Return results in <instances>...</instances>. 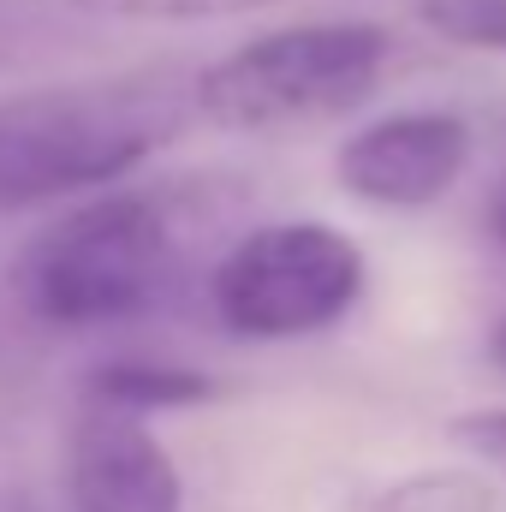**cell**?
<instances>
[{
	"mask_svg": "<svg viewBox=\"0 0 506 512\" xmlns=\"http://www.w3.org/2000/svg\"><path fill=\"white\" fill-rule=\"evenodd\" d=\"M84 18H126V24H191V18H233L286 0H72Z\"/></svg>",
	"mask_w": 506,
	"mask_h": 512,
	"instance_id": "cell-11",
	"label": "cell"
},
{
	"mask_svg": "<svg viewBox=\"0 0 506 512\" xmlns=\"http://www.w3.org/2000/svg\"><path fill=\"white\" fill-rule=\"evenodd\" d=\"M197 120L191 78H108L0 96V221L120 185Z\"/></svg>",
	"mask_w": 506,
	"mask_h": 512,
	"instance_id": "cell-1",
	"label": "cell"
},
{
	"mask_svg": "<svg viewBox=\"0 0 506 512\" xmlns=\"http://www.w3.org/2000/svg\"><path fill=\"white\" fill-rule=\"evenodd\" d=\"M84 399L131 411V417H155V411L209 405L215 376H203L191 364H167V358H108V364H96L84 376Z\"/></svg>",
	"mask_w": 506,
	"mask_h": 512,
	"instance_id": "cell-7",
	"label": "cell"
},
{
	"mask_svg": "<svg viewBox=\"0 0 506 512\" xmlns=\"http://www.w3.org/2000/svg\"><path fill=\"white\" fill-rule=\"evenodd\" d=\"M0 512H36L24 495H12V489H0Z\"/></svg>",
	"mask_w": 506,
	"mask_h": 512,
	"instance_id": "cell-15",
	"label": "cell"
},
{
	"mask_svg": "<svg viewBox=\"0 0 506 512\" xmlns=\"http://www.w3.org/2000/svg\"><path fill=\"white\" fill-rule=\"evenodd\" d=\"M489 364H495V370L506 376V316L495 322V328H489Z\"/></svg>",
	"mask_w": 506,
	"mask_h": 512,
	"instance_id": "cell-14",
	"label": "cell"
},
{
	"mask_svg": "<svg viewBox=\"0 0 506 512\" xmlns=\"http://www.w3.org/2000/svg\"><path fill=\"white\" fill-rule=\"evenodd\" d=\"M370 286L352 233L328 221H268L239 233L209 268V316L221 334L280 346L340 328Z\"/></svg>",
	"mask_w": 506,
	"mask_h": 512,
	"instance_id": "cell-4",
	"label": "cell"
},
{
	"mask_svg": "<svg viewBox=\"0 0 506 512\" xmlns=\"http://www.w3.org/2000/svg\"><path fill=\"white\" fill-rule=\"evenodd\" d=\"M364 512H495V495L477 471H411L370 495Z\"/></svg>",
	"mask_w": 506,
	"mask_h": 512,
	"instance_id": "cell-9",
	"label": "cell"
},
{
	"mask_svg": "<svg viewBox=\"0 0 506 512\" xmlns=\"http://www.w3.org/2000/svg\"><path fill=\"white\" fill-rule=\"evenodd\" d=\"M417 24L453 48L506 54V0H417Z\"/></svg>",
	"mask_w": 506,
	"mask_h": 512,
	"instance_id": "cell-10",
	"label": "cell"
},
{
	"mask_svg": "<svg viewBox=\"0 0 506 512\" xmlns=\"http://www.w3.org/2000/svg\"><path fill=\"white\" fill-rule=\"evenodd\" d=\"M471 167V126L447 108H399L381 114L370 126H358L340 155H334V179L352 203L393 209V215H417L435 209Z\"/></svg>",
	"mask_w": 506,
	"mask_h": 512,
	"instance_id": "cell-5",
	"label": "cell"
},
{
	"mask_svg": "<svg viewBox=\"0 0 506 512\" xmlns=\"http://www.w3.org/2000/svg\"><path fill=\"white\" fill-rule=\"evenodd\" d=\"M447 435H453V441H459L477 465H489L495 477H506V405L453 417V423H447Z\"/></svg>",
	"mask_w": 506,
	"mask_h": 512,
	"instance_id": "cell-12",
	"label": "cell"
},
{
	"mask_svg": "<svg viewBox=\"0 0 506 512\" xmlns=\"http://www.w3.org/2000/svg\"><path fill=\"white\" fill-rule=\"evenodd\" d=\"M60 489L72 512H185V477L155 429L96 399L66 423Z\"/></svg>",
	"mask_w": 506,
	"mask_h": 512,
	"instance_id": "cell-6",
	"label": "cell"
},
{
	"mask_svg": "<svg viewBox=\"0 0 506 512\" xmlns=\"http://www.w3.org/2000/svg\"><path fill=\"white\" fill-rule=\"evenodd\" d=\"M78 36H84V12L72 0H0V78L72 54Z\"/></svg>",
	"mask_w": 506,
	"mask_h": 512,
	"instance_id": "cell-8",
	"label": "cell"
},
{
	"mask_svg": "<svg viewBox=\"0 0 506 512\" xmlns=\"http://www.w3.org/2000/svg\"><path fill=\"white\" fill-rule=\"evenodd\" d=\"M483 221H489V239L506 251V179L489 191V203H483Z\"/></svg>",
	"mask_w": 506,
	"mask_h": 512,
	"instance_id": "cell-13",
	"label": "cell"
},
{
	"mask_svg": "<svg viewBox=\"0 0 506 512\" xmlns=\"http://www.w3.org/2000/svg\"><path fill=\"white\" fill-rule=\"evenodd\" d=\"M179 280V215L155 191H96L36 227L6 268L24 322L54 334L143 322Z\"/></svg>",
	"mask_w": 506,
	"mask_h": 512,
	"instance_id": "cell-2",
	"label": "cell"
},
{
	"mask_svg": "<svg viewBox=\"0 0 506 512\" xmlns=\"http://www.w3.org/2000/svg\"><path fill=\"white\" fill-rule=\"evenodd\" d=\"M393 66V30L376 18L286 24L239 42L233 54L191 72L197 120L245 137L328 126L364 108Z\"/></svg>",
	"mask_w": 506,
	"mask_h": 512,
	"instance_id": "cell-3",
	"label": "cell"
}]
</instances>
